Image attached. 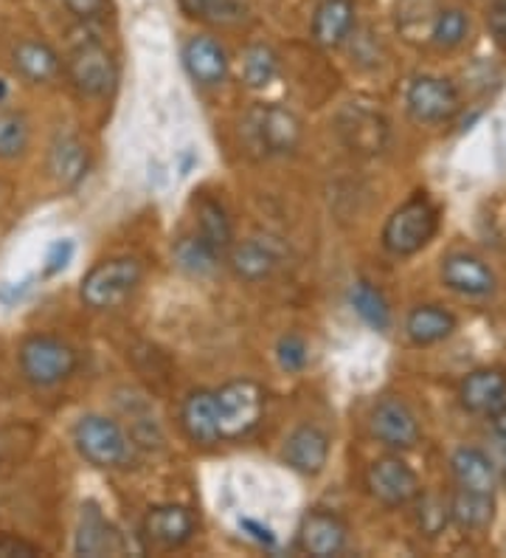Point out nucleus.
<instances>
[{"instance_id":"obj_41","label":"nucleus","mask_w":506,"mask_h":558,"mask_svg":"<svg viewBox=\"0 0 506 558\" xmlns=\"http://www.w3.org/2000/svg\"><path fill=\"white\" fill-rule=\"evenodd\" d=\"M243 531L248 533L250 538H257L259 545H268V547H273L276 545V536H273V531H270L268 524H259V522H254V519H243Z\"/></svg>"},{"instance_id":"obj_12","label":"nucleus","mask_w":506,"mask_h":558,"mask_svg":"<svg viewBox=\"0 0 506 558\" xmlns=\"http://www.w3.org/2000/svg\"><path fill=\"white\" fill-rule=\"evenodd\" d=\"M371 435L388 449L408 451L419 442V421L405 401L383 398L371 412Z\"/></svg>"},{"instance_id":"obj_3","label":"nucleus","mask_w":506,"mask_h":558,"mask_svg":"<svg viewBox=\"0 0 506 558\" xmlns=\"http://www.w3.org/2000/svg\"><path fill=\"white\" fill-rule=\"evenodd\" d=\"M74 442L96 469H127L133 463V442L115 421L104 415H85L74 426Z\"/></svg>"},{"instance_id":"obj_42","label":"nucleus","mask_w":506,"mask_h":558,"mask_svg":"<svg viewBox=\"0 0 506 558\" xmlns=\"http://www.w3.org/2000/svg\"><path fill=\"white\" fill-rule=\"evenodd\" d=\"M493 429H495V435L504 437L506 440V403L493 412Z\"/></svg>"},{"instance_id":"obj_34","label":"nucleus","mask_w":506,"mask_h":558,"mask_svg":"<svg viewBox=\"0 0 506 558\" xmlns=\"http://www.w3.org/2000/svg\"><path fill=\"white\" fill-rule=\"evenodd\" d=\"M28 147V122L17 110H0V158L12 161Z\"/></svg>"},{"instance_id":"obj_7","label":"nucleus","mask_w":506,"mask_h":558,"mask_svg":"<svg viewBox=\"0 0 506 558\" xmlns=\"http://www.w3.org/2000/svg\"><path fill=\"white\" fill-rule=\"evenodd\" d=\"M67 80L82 96H108L119 82V69L108 48L99 40H85L67 54Z\"/></svg>"},{"instance_id":"obj_22","label":"nucleus","mask_w":506,"mask_h":558,"mask_svg":"<svg viewBox=\"0 0 506 558\" xmlns=\"http://www.w3.org/2000/svg\"><path fill=\"white\" fill-rule=\"evenodd\" d=\"M14 71L34 85L54 82L62 71V60L54 48L42 40H23L14 48Z\"/></svg>"},{"instance_id":"obj_19","label":"nucleus","mask_w":506,"mask_h":558,"mask_svg":"<svg viewBox=\"0 0 506 558\" xmlns=\"http://www.w3.org/2000/svg\"><path fill=\"white\" fill-rule=\"evenodd\" d=\"M461 407L476 415H493L506 403V375L501 369H476L461 381Z\"/></svg>"},{"instance_id":"obj_17","label":"nucleus","mask_w":506,"mask_h":558,"mask_svg":"<svg viewBox=\"0 0 506 558\" xmlns=\"http://www.w3.org/2000/svg\"><path fill=\"white\" fill-rule=\"evenodd\" d=\"M442 282L461 296H490L495 291V274L476 254L456 252L442 263Z\"/></svg>"},{"instance_id":"obj_37","label":"nucleus","mask_w":506,"mask_h":558,"mask_svg":"<svg viewBox=\"0 0 506 558\" xmlns=\"http://www.w3.org/2000/svg\"><path fill=\"white\" fill-rule=\"evenodd\" d=\"M71 257H74V243L71 240H57V243H51V248L46 254V277L60 274L71 263Z\"/></svg>"},{"instance_id":"obj_26","label":"nucleus","mask_w":506,"mask_h":558,"mask_svg":"<svg viewBox=\"0 0 506 558\" xmlns=\"http://www.w3.org/2000/svg\"><path fill=\"white\" fill-rule=\"evenodd\" d=\"M495 517V499L486 490L459 488L451 499V519L461 531H484Z\"/></svg>"},{"instance_id":"obj_29","label":"nucleus","mask_w":506,"mask_h":558,"mask_svg":"<svg viewBox=\"0 0 506 558\" xmlns=\"http://www.w3.org/2000/svg\"><path fill=\"white\" fill-rule=\"evenodd\" d=\"M220 254L211 248L200 234H192V238H181L175 245V263L192 277H209L220 266Z\"/></svg>"},{"instance_id":"obj_24","label":"nucleus","mask_w":506,"mask_h":558,"mask_svg":"<svg viewBox=\"0 0 506 558\" xmlns=\"http://www.w3.org/2000/svg\"><path fill=\"white\" fill-rule=\"evenodd\" d=\"M74 547L79 556H108V553L119 550V536H115L113 524L101 517L94 502L82 508Z\"/></svg>"},{"instance_id":"obj_36","label":"nucleus","mask_w":506,"mask_h":558,"mask_svg":"<svg viewBox=\"0 0 506 558\" xmlns=\"http://www.w3.org/2000/svg\"><path fill=\"white\" fill-rule=\"evenodd\" d=\"M276 355L282 369H287V373H301L307 367V359H310V348H307V341L298 333H287L279 341Z\"/></svg>"},{"instance_id":"obj_16","label":"nucleus","mask_w":506,"mask_h":558,"mask_svg":"<svg viewBox=\"0 0 506 558\" xmlns=\"http://www.w3.org/2000/svg\"><path fill=\"white\" fill-rule=\"evenodd\" d=\"M183 65H186L192 80L202 88H217L229 76V54L209 35H195L183 46Z\"/></svg>"},{"instance_id":"obj_20","label":"nucleus","mask_w":506,"mask_h":558,"mask_svg":"<svg viewBox=\"0 0 506 558\" xmlns=\"http://www.w3.org/2000/svg\"><path fill=\"white\" fill-rule=\"evenodd\" d=\"M355 28V0H321L312 14V40L321 48L344 46Z\"/></svg>"},{"instance_id":"obj_1","label":"nucleus","mask_w":506,"mask_h":558,"mask_svg":"<svg viewBox=\"0 0 506 558\" xmlns=\"http://www.w3.org/2000/svg\"><path fill=\"white\" fill-rule=\"evenodd\" d=\"M243 142L262 158L287 156L301 144V119L284 105H254L243 119Z\"/></svg>"},{"instance_id":"obj_32","label":"nucleus","mask_w":506,"mask_h":558,"mask_svg":"<svg viewBox=\"0 0 506 558\" xmlns=\"http://www.w3.org/2000/svg\"><path fill=\"white\" fill-rule=\"evenodd\" d=\"M181 9L195 21L231 26V23L243 21L245 0H181Z\"/></svg>"},{"instance_id":"obj_6","label":"nucleus","mask_w":506,"mask_h":558,"mask_svg":"<svg viewBox=\"0 0 506 558\" xmlns=\"http://www.w3.org/2000/svg\"><path fill=\"white\" fill-rule=\"evenodd\" d=\"M439 229V211L425 195H417L394 211L383 229V245L394 257L422 252Z\"/></svg>"},{"instance_id":"obj_23","label":"nucleus","mask_w":506,"mask_h":558,"mask_svg":"<svg viewBox=\"0 0 506 558\" xmlns=\"http://www.w3.org/2000/svg\"><path fill=\"white\" fill-rule=\"evenodd\" d=\"M453 477L459 483V488H472V490H486L493 494L495 483H498V469L490 460V454L476 446H461V449L453 451L451 457Z\"/></svg>"},{"instance_id":"obj_15","label":"nucleus","mask_w":506,"mask_h":558,"mask_svg":"<svg viewBox=\"0 0 506 558\" xmlns=\"http://www.w3.org/2000/svg\"><path fill=\"white\" fill-rule=\"evenodd\" d=\"M282 457L293 471H298L304 477H316L330 460V437L318 426H298L284 440Z\"/></svg>"},{"instance_id":"obj_8","label":"nucleus","mask_w":506,"mask_h":558,"mask_svg":"<svg viewBox=\"0 0 506 558\" xmlns=\"http://www.w3.org/2000/svg\"><path fill=\"white\" fill-rule=\"evenodd\" d=\"M405 105H408V113L417 122L439 124L459 113L461 99L453 82L442 80V76L422 74L414 76L408 90H405Z\"/></svg>"},{"instance_id":"obj_2","label":"nucleus","mask_w":506,"mask_h":558,"mask_svg":"<svg viewBox=\"0 0 506 558\" xmlns=\"http://www.w3.org/2000/svg\"><path fill=\"white\" fill-rule=\"evenodd\" d=\"M141 277L144 268L135 257L104 259L85 274L79 296L94 311H110V307H119L133 296L135 288L141 286Z\"/></svg>"},{"instance_id":"obj_4","label":"nucleus","mask_w":506,"mask_h":558,"mask_svg":"<svg viewBox=\"0 0 506 558\" xmlns=\"http://www.w3.org/2000/svg\"><path fill=\"white\" fill-rule=\"evenodd\" d=\"M21 373L34 387H57L76 373L79 355L57 336H28L21 344Z\"/></svg>"},{"instance_id":"obj_25","label":"nucleus","mask_w":506,"mask_h":558,"mask_svg":"<svg viewBox=\"0 0 506 558\" xmlns=\"http://www.w3.org/2000/svg\"><path fill=\"white\" fill-rule=\"evenodd\" d=\"M453 330H456V319L439 305L414 307L405 319V333L414 344H436V341H445Z\"/></svg>"},{"instance_id":"obj_39","label":"nucleus","mask_w":506,"mask_h":558,"mask_svg":"<svg viewBox=\"0 0 506 558\" xmlns=\"http://www.w3.org/2000/svg\"><path fill=\"white\" fill-rule=\"evenodd\" d=\"M486 28L490 35L506 46V0H493L490 12H486Z\"/></svg>"},{"instance_id":"obj_18","label":"nucleus","mask_w":506,"mask_h":558,"mask_svg":"<svg viewBox=\"0 0 506 558\" xmlns=\"http://www.w3.org/2000/svg\"><path fill=\"white\" fill-rule=\"evenodd\" d=\"M48 170L57 178V184L76 186L85 181L90 170V153L79 136L60 133L48 150Z\"/></svg>"},{"instance_id":"obj_9","label":"nucleus","mask_w":506,"mask_h":558,"mask_svg":"<svg viewBox=\"0 0 506 558\" xmlns=\"http://www.w3.org/2000/svg\"><path fill=\"white\" fill-rule=\"evenodd\" d=\"M337 136L360 156H378L388 142V122L380 110L363 102H349L335 119Z\"/></svg>"},{"instance_id":"obj_35","label":"nucleus","mask_w":506,"mask_h":558,"mask_svg":"<svg viewBox=\"0 0 506 558\" xmlns=\"http://www.w3.org/2000/svg\"><path fill=\"white\" fill-rule=\"evenodd\" d=\"M451 522V502L439 497H425L417 505V524L425 536H439Z\"/></svg>"},{"instance_id":"obj_14","label":"nucleus","mask_w":506,"mask_h":558,"mask_svg":"<svg viewBox=\"0 0 506 558\" xmlns=\"http://www.w3.org/2000/svg\"><path fill=\"white\" fill-rule=\"evenodd\" d=\"M144 536L163 550H175L195 536V517L183 505H156L144 517Z\"/></svg>"},{"instance_id":"obj_38","label":"nucleus","mask_w":506,"mask_h":558,"mask_svg":"<svg viewBox=\"0 0 506 558\" xmlns=\"http://www.w3.org/2000/svg\"><path fill=\"white\" fill-rule=\"evenodd\" d=\"M62 3H65V9L74 14L76 21H85V23L101 17L110 7V0H62Z\"/></svg>"},{"instance_id":"obj_43","label":"nucleus","mask_w":506,"mask_h":558,"mask_svg":"<svg viewBox=\"0 0 506 558\" xmlns=\"http://www.w3.org/2000/svg\"><path fill=\"white\" fill-rule=\"evenodd\" d=\"M7 94H9V88H7V82L0 80V102H3V99H7Z\"/></svg>"},{"instance_id":"obj_11","label":"nucleus","mask_w":506,"mask_h":558,"mask_svg":"<svg viewBox=\"0 0 506 558\" xmlns=\"http://www.w3.org/2000/svg\"><path fill=\"white\" fill-rule=\"evenodd\" d=\"M366 485L371 497L380 499L388 508H399L419 497V477L411 465L399 457H380L366 471Z\"/></svg>"},{"instance_id":"obj_31","label":"nucleus","mask_w":506,"mask_h":558,"mask_svg":"<svg viewBox=\"0 0 506 558\" xmlns=\"http://www.w3.org/2000/svg\"><path fill=\"white\" fill-rule=\"evenodd\" d=\"M436 0H403L397 7V28L408 40L431 37L433 17H436Z\"/></svg>"},{"instance_id":"obj_13","label":"nucleus","mask_w":506,"mask_h":558,"mask_svg":"<svg viewBox=\"0 0 506 558\" xmlns=\"http://www.w3.org/2000/svg\"><path fill=\"white\" fill-rule=\"evenodd\" d=\"M346 538H349V531L344 519L332 511H310L298 527V547L316 558H332L344 553Z\"/></svg>"},{"instance_id":"obj_5","label":"nucleus","mask_w":506,"mask_h":558,"mask_svg":"<svg viewBox=\"0 0 506 558\" xmlns=\"http://www.w3.org/2000/svg\"><path fill=\"white\" fill-rule=\"evenodd\" d=\"M217 423L223 440H239L257 429L264 415V389L250 378H236L214 392Z\"/></svg>"},{"instance_id":"obj_27","label":"nucleus","mask_w":506,"mask_h":558,"mask_svg":"<svg viewBox=\"0 0 506 558\" xmlns=\"http://www.w3.org/2000/svg\"><path fill=\"white\" fill-rule=\"evenodd\" d=\"M197 234H200L206 243L214 248L220 257L229 254V248L234 245V229H231V220L225 215V209L217 201L202 198L197 204Z\"/></svg>"},{"instance_id":"obj_30","label":"nucleus","mask_w":506,"mask_h":558,"mask_svg":"<svg viewBox=\"0 0 506 558\" xmlns=\"http://www.w3.org/2000/svg\"><path fill=\"white\" fill-rule=\"evenodd\" d=\"M279 76V57L276 51L264 43L248 46L243 54V80L248 88H268L270 82Z\"/></svg>"},{"instance_id":"obj_40","label":"nucleus","mask_w":506,"mask_h":558,"mask_svg":"<svg viewBox=\"0 0 506 558\" xmlns=\"http://www.w3.org/2000/svg\"><path fill=\"white\" fill-rule=\"evenodd\" d=\"M40 547L26 542V538H14V536H3L0 538V558H9V556H40Z\"/></svg>"},{"instance_id":"obj_33","label":"nucleus","mask_w":506,"mask_h":558,"mask_svg":"<svg viewBox=\"0 0 506 558\" xmlns=\"http://www.w3.org/2000/svg\"><path fill=\"white\" fill-rule=\"evenodd\" d=\"M470 35V17L461 9H439L431 26V40L439 48H456Z\"/></svg>"},{"instance_id":"obj_28","label":"nucleus","mask_w":506,"mask_h":558,"mask_svg":"<svg viewBox=\"0 0 506 558\" xmlns=\"http://www.w3.org/2000/svg\"><path fill=\"white\" fill-rule=\"evenodd\" d=\"M349 300L351 307H355V314L366 325H371L374 330H388L392 327V307H388L383 293L371 286V282H355L349 291Z\"/></svg>"},{"instance_id":"obj_10","label":"nucleus","mask_w":506,"mask_h":558,"mask_svg":"<svg viewBox=\"0 0 506 558\" xmlns=\"http://www.w3.org/2000/svg\"><path fill=\"white\" fill-rule=\"evenodd\" d=\"M287 245L276 234H250L248 240L229 248V263L245 282H262L282 268Z\"/></svg>"},{"instance_id":"obj_21","label":"nucleus","mask_w":506,"mask_h":558,"mask_svg":"<svg viewBox=\"0 0 506 558\" xmlns=\"http://www.w3.org/2000/svg\"><path fill=\"white\" fill-rule=\"evenodd\" d=\"M183 429L189 435L192 442H200V446H214L220 442V423H217V403L214 392L211 389H195L186 403H183L181 412Z\"/></svg>"}]
</instances>
